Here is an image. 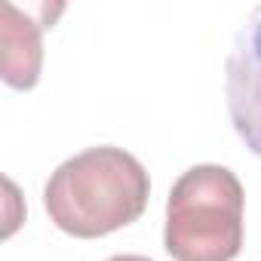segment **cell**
<instances>
[{
  "label": "cell",
  "mask_w": 261,
  "mask_h": 261,
  "mask_svg": "<svg viewBox=\"0 0 261 261\" xmlns=\"http://www.w3.org/2000/svg\"><path fill=\"white\" fill-rule=\"evenodd\" d=\"M224 95L237 136L261 157V7L252 10L230 46L224 65Z\"/></svg>",
  "instance_id": "obj_3"
},
{
  "label": "cell",
  "mask_w": 261,
  "mask_h": 261,
  "mask_svg": "<svg viewBox=\"0 0 261 261\" xmlns=\"http://www.w3.org/2000/svg\"><path fill=\"white\" fill-rule=\"evenodd\" d=\"M151 197V178L139 157L101 145L68 157L43 188L49 221L77 237H108L142 218Z\"/></svg>",
  "instance_id": "obj_1"
},
{
  "label": "cell",
  "mask_w": 261,
  "mask_h": 261,
  "mask_svg": "<svg viewBox=\"0 0 261 261\" xmlns=\"http://www.w3.org/2000/svg\"><path fill=\"white\" fill-rule=\"evenodd\" d=\"M43 22L31 19L28 10L4 4L0 43H4V83L13 89H31L43 68Z\"/></svg>",
  "instance_id": "obj_4"
},
{
  "label": "cell",
  "mask_w": 261,
  "mask_h": 261,
  "mask_svg": "<svg viewBox=\"0 0 261 261\" xmlns=\"http://www.w3.org/2000/svg\"><path fill=\"white\" fill-rule=\"evenodd\" d=\"M243 185L227 166H191L166 200V252L175 261H233L243 249Z\"/></svg>",
  "instance_id": "obj_2"
},
{
  "label": "cell",
  "mask_w": 261,
  "mask_h": 261,
  "mask_svg": "<svg viewBox=\"0 0 261 261\" xmlns=\"http://www.w3.org/2000/svg\"><path fill=\"white\" fill-rule=\"evenodd\" d=\"M108 261H151V258H145V255H111Z\"/></svg>",
  "instance_id": "obj_5"
}]
</instances>
